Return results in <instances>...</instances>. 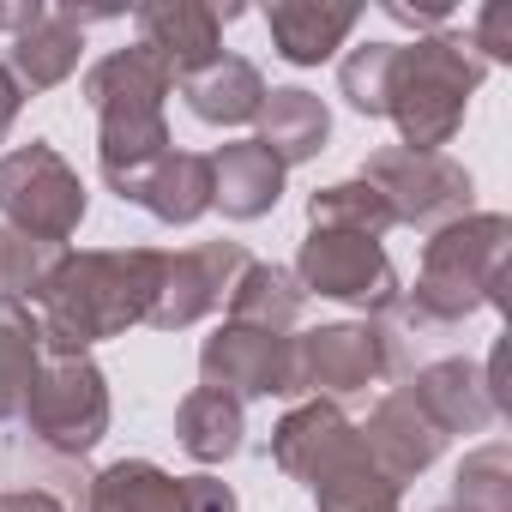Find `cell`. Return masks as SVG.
<instances>
[{
    "instance_id": "ffe728a7",
    "label": "cell",
    "mask_w": 512,
    "mask_h": 512,
    "mask_svg": "<svg viewBox=\"0 0 512 512\" xmlns=\"http://www.w3.org/2000/svg\"><path fill=\"white\" fill-rule=\"evenodd\" d=\"M133 205H145L157 223H193L211 211V157L199 151H163L127 193Z\"/></svg>"
},
{
    "instance_id": "44dd1931",
    "label": "cell",
    "mask_w": 512,
    "mask_h": 512,
    "mask_svg": "<svg viewBox=\"0 0 512 512\" xmlns=\"http://www.w3.org/2000/svg\"><path fill=\"white\" fill-rule=\"evenodd\" d=\"M85 55V25L73 13H43L7 55V73L19 79V91H55L79 73Z\"/></svg>"
},
{
    "instance_id": "ba28073f",
    "label": "cell",
    "mask_w": 512,
    "mask_h": 512,
    "mask_svg": "<svg viewBox=\"0 0 512 512\" xmlns=\"http://www.w3.org/2000/svg\"><path fill=\"white\" fill-rule=\"evenodd\" d=\"M302 296H326V302H350L368 314H392L398 308V272L386 260V247L374 235H350V229H308L296 272Z\"/></svg>"
},
{
    "instance_id": "ac0fdd59",
    "label": "cell",
    "mask_w": 512,
    "mask_h": 512,
    "mask_svg": "<svg viewBox=\"0 0 512 512\" xmlns=\"http://www.w3.org/2000/svg\"><path fill=\"white\" fill-rule=\"evenodd\" d=\"M350 440H356L350 416H344L332 398H308V404H296V410L272 428V458H278V470H290L296 482H314Z\"/></svg>"
},
{
    "instance_id": "d6a6232c",
    "label": "cell",
    "mask_w": 512,
    "mask_h": 512,
    "mask_svg": "<svg viewBox=\"0 0 512 512\" xmlns=\"http://www.w3.org/2000/svg\"><path fill=\"white\" fill-rule=\"evenodd\" d=\"M19 109H25V91H19V79L0 67V139L13 133V121H19Z\"/></svg>"
},
{
    "instance_id": "d4e9b609",
    "label": "cell",
    "mask_w": 512,
    "mask_h": 512,
    "mask_svg": "<svg viewBox=\"0 0 512 512\" xmlns=\"http://www.w3.org/2000/svg\"><path fill=\"white\" fill-rule=\"evenodd\" d=\"M241 434H247V416L229 392H211V386H193L175 410V440L199 458V464H223L241 452Z\"/></svg>"
},
{
    "instance_id": "4316f807",
    "label": "cell",
    "mask_w": 512,
    "mask_h": 512,
    "mask_svg": "<svg viewBox=\"0 0 512 512\" xmlns=\"http://www.w3.org/2000/svg\"><path fill=\"white\" fill-rule=\"evenodd\" d=\"M308 229H350V235H386L392 229V211L386 199L356 175V181H338V187H320L308 199Z\"/></svg>"
},
{
    "instance_id": "f546056e",
    "label": "cell",
    "mask_w": 512,
    "mask_h": 512,
    "mask_svg": "<svg viewBox=\"0 0 512 512\" xmlns=\"http://www.w3.org/2000/svg\"><path fill=\"white\" fill-rule=\"evenodd\" d=\"M392 61H398V43H362V49L344 55V67H338V91L350 97L356 115H386Z\"/></svg>"
},
{
    "instance_id": "7c38bea8",
    "label": "cell",
    "mask_w": 512,
    "mask_h": 512,
    "mask_svg": "<svg viewBox=\"0 0 512 512\" xmlns=\"http://www.w3.org/2000/svg\"><path fill=\"white\" fill-rule=\"evenodd\" d=\"M85 512H235V494L217 476H169L145 458H121L91 476Z\"/></svg>"
},
{
    "instance_id": "e0dca14e",
    "label": "cell",
    "mask_w": 512,
    "mask_h": 512,
    "mask_svg": "<svg viewBox=\"0 0 512 512\" xmlns=\"http://www.w3.org/2000/svg\"><path fill=\"white\" fill-rule=\"evenodd\" d=\"M356 25H362V7H332V0H278V7H266V31L290 67L332 61Z\"/></svg>"
},
{
    "instance_id": "1f68e13d",
    "label": "cell",
    "mask_w": 512,
    "mask_h": 512,
    "mask_svg": "<svg viewBox=\"0 0 512 512\" xmlns=\"http://www.w3.org/2000/svg\"><path fill=\"white\" fill-rule=\"evenodd\" d=\"M0 512H67L49 488H7L0 494Z\"/></svg>"
},
{
    "instance_id": "603a6c76",
    "label": "cell",
    "mask_w": 512,
    "mask_h": 512,
    "mask_svg": "<svg viewBox=\"0 0 512 512\" xmlns=\"http://www.w3.org/2000/svg\"><path fill=\"white\" fill-rule=\"evenodd\" d=\"M302 284L284 272V266H260V260H247V272L235 278V290H229V320L235 326H253V332H296V320H302Z\"/></svg>"
},
{
    "instance_id": "30bf717a",
    "label": "cell",
    "mask_w": 512,
    "mask_h": 512,
    "mask_svg": "<svg viewBox=\"0 0 512 512\" xmlns=\"http://www.w3.org/2000/svg\"><path fill=\"white\" fill-rule=\"evenodd\" d=\"M241 272H247V247H241V241H199V247L163 253V266H157V296H151L145 326L181 332V326L217 314V308L229 302V290H235Z\"/></svg>"
},
{
    "instance_id": "d590c367",
    "label": "cell",
    "mask_w": 512,
    "mask_h": 512,
    "mask_svg": "<svg viewBox=\"0 0 512 512\" xmlns=\"http://www.w3.org/2000/svg\"><path fill=\"white\" fill-rule=\"evenodd\" d=\"M440 512H464V506H440Z\"/></svg>"
},
{
    "instance_id": "484cf974",
    "label": "cell",
    "mask_w": 512,
    "mask_h": 512,
    "mask_svg": "<svg viewBox=\"0 0 512 512\" xmlns=\"http://www.w3.org/2000/svg\"><path fill=\"white\" fill-rule=\"evenodd\" d=\"M43 368V326L25 302H0V398L13 410L25 404L31 380Z\"/></svg>"
},
{
    "instance_id": "7a4b0ae2",
    "label": "cell",
    "mask_w": 512,
    "mask_h": 512,
    "mask_svg": "<svg viewBox=\"0 0 512 512\" xmlns=\"http://www.w3.org/2000/svg\"><path fill=\"white\" fill-rule=\"evenodd\" d=\"M506 241H512V223L500 211H470V217L434 229L422 247L416 290L398 296L404 326L446 332V326H464L476 308H494L500 278H506Z\"/></svg>"
},
{
    "instance_id": "5bb4252c",
    "label": "cell",
    "mask_w": 512,
    "mask_h": 512,
    "mask_svg": "<svg viewBox=\"0 0 512 512\" xmlns=\"http://www.w3.org/2000/svg\"><path fill=\"white\" fill-rule=\"evenodd\" d=\"M235 19V7H199V0H157V7H139V43L175 73V85L187 73H199L205 61L223 55V25Z\"/></svg>"
},
{
    "instance_id": "8fae6325",
    "label": "cell",
    "mask_w": 512,
    "mask_h": 512,
    "mask_svg": "<svg viewBox=\"0 0 512 512\" xmlns=\"http://www.w3.org/2000/svg\"><path fill=\"white\" fill-rule=\"evenodd\" d=\"M199 374L211 392L241 398H302L296 386V338L284 332H253V326H223L199 350Z\"/></svg>"
},
{
    "instance_id": "277c9868",
    "label": "cell",
    "mask_w": 512,
    "mask_h": 512,
    "mask_svg": "<svg viewBox=\"0 0 512 512\" xmlns=\"http://www.w3.org/2000/svg\"><path fill=\"white\" fill-rule=\"evenodd\" d=\"M482 61L470 55L464 37H416L398 43L392 85H386V115L404 133V151H440L458 127L464 109L482 85Z\"/></svg>"
},
{
    "instance_id": "f1b7e54d",
    "label": "cell",
    "mask_w": 512,
    "mask_h": 512,
    "mask_svg": "<svg viewBox=\"0 0 512 512\" xmlns=\"http://www.w3.org/2000/svg\"><path fill=\"white\" fill-rule=\"evenodd\" d=\"M67 247H49V241H31L19 229H0V302H37V290L49 284V272L61 266Z\"/></svg>"
},
{
    "instance_id": "8992f818",
    "label": "cell",
    "mask_w": 512,
    "mask_h": 512,
    "mask_svg": "<svg viewBox=\"0 0 512 512\" xmlns=\"http://www.w3.org/2000/svg\"><path fill=\"white\" fill-rule=\"evenodd\" d=\"M0 217L7 229L67 247V235L85 223V181L67 169V157L43 139L0 157Z\"/></svg>"
},
{
    "instance_id": "d6986e66",
    "label": "cell",
    "mask_w": 512,
    "mask_h": 512,
    "mask_svg": "<svg viewBox=\"0 0 512 512\" xmlns=\"http://www.w3.org/2000/svg\"><path fill=\"white\" fill-rule=\"evenodd\" d=\"M181 97H187V115L193 121H205V127H241V121L260 115L266 79H260V67L241 61V55H217L199 73L181 79Z\"/></svg>"
},
{
    "instance_id": "7402d4cb",
    "label": "cell",
    "mask_w": 512,
    "mask_h": 512,
    "mask_svg": "<svg viewBox=\"0 0 512 512\" xmlns=\"http://www.w3.org/2000/svg\"><path fill=\"white\" fill-rule=\"evenodd\" d=\"M260 145L290 169V163H308V157H320V145H326V133H332V109L314 97V91H302V85H284V91H266V103H260Z\"/></svg>"
},
{
    "instance_id": "5b68a950",
    "label": "cell",
    "mask_w": 512,
    "mask_h": 512,
    "mask_svg": "<svg viewBox=\"0 0 512 512\" xmlns=\"http://www.w3.org/2000/svg\"><path fill=\"white\" fill-rule=\"evenodd\" d=\"M25 434L55 458H85L109 434V386L91 356H43L25 404Z\"/></svg>"
},
{
    "instance_id": "3957f363",
    "label": "cell",
    "mask_w": 512,
    "mask_h": 512,
    "mask_svg": "<svg viewBox=\"0 0 512 512\" xmlns=\"http://www.w3.org/2000/svg\"><path fill=\"white\" fill-rule=\"evenodd\" d=\"M175 91V73L145 49H115L103 55L91 73H85V97L103 121V145H97V163H103V181L127 199L133 181L169 151V127H163V97Z\"/></svg>"
},
{
    "instance_id": "4fadbf2b",
    "label": "cell",
    "mask_w": 512,
    "mask_h": 512,
    "mask_svg": "<svg viewBox=\"0 0 512 512\" xmlns=\"http://www.w3.org/2000/svg\"><path fill=\"white\" fill-rule=\"evenodd\" d=\"M398 392L422 410V422H428L440 440H452V434H482V428L500 416V404H494L482 368L464 362V356H446V362L416 368Z\"/></svg>"
},
{
    "instance_id": "6da1fadb",
    "label": "cell",
    "mask_w": 512,
    "mask_h": 512,
    "mask_svg": "<svg viewBox=\"0 0 512 512\" xmlns=\"http://www.w3.org/2000/svg\"><path fill=\"white\" fill-rule=\"evenodd\" d=\"M157 247H97V253H61V266L37 290V326L43 356H85L103 338H121L127 326H145L157 296Z\"/></svg>"
},
{
    "instance_id": "52a82bcc",
    "label": "cell",
    "mask_w": 512,
    "mask_h": 512,
    "mask_svg": "<svg viewBox=\"0 0 512 512\" xmlns=\"http://www.w3.org/2000/svg\"><path fill=\"white\" fill-rule=\"evenodd\" d=\"M362 181L386 199L392 223H410V229H446L458 217H470V169L452 163L446 151H404V145H386L362 163Z\"/></svg>"
},
{
    "instance_id": "836d02e7",
    "label": "cell",
    "mask_w": 512,
    "mask_h": 512,
    "mask_svg": "<svg viewBox=\"0 0 512 512\" xmlns=\"http://www.w3.org/2000/svg\"><path fill=\"white\" fill-rule=\"evenodd\" d=\"M49 7H37V0H19V7H0V31H13V37H25L37 19H43Z\"/></svg>"
},
{
    "instance_id": "4dcf8cb0",
    "label": "cell",
    "mask_w": 512,
    "mask_h": 512,
    "mask_svg": "<svg viewBox=\"0 0 512 512\" xmlns=\"http://www.w3.org/2000/svg\"><path fill=\"white\" fill-rule=\"evenodd\" d=\"M470 55L488 67V61H512V7L506 0H494V7H482L476 13V25H470Z\"/></svg>"
},
{
    "instance_id": "cb8c5ba5",
    "label": "cell",
    "mask_w": 512,
    "mask_h": 512,
    "mask_svg": "<svg viewBox=\"0 0 512 512\" xmlns=\"http://www.w3.org/2000/svg\"><path fill=\"white\" fill-rule=\"evenodd\" d=\"M314 500H320V512H398V482H386L380 476V464L362 452V440H350L314 482Z\"/></svg>"
},
{
    "instance_id": "2e32d148",
    "label": "cell",
    "mask_w": 512,
    "mask_h": 512,
    "mask_svg": "<svg viewBox=\"0 0 512 512\" xmlns=\"http://www.w3.org/2000/svg\"><path fill=\"white\" fill-rule=\"evenodd\" d=\"M284 199V163L260 139H235L211 151V205L235 223L266 217Z\"/></svg>"
},
{
    "instance_id": "9a60e30c",
    "label": "cell",
    "mask_w": 512,
    "mask_h": 512,
    "mask_svg": "<svg viewBox=\"0 0 512 512\" xmlns=\"http://www.w3.org/2000/svg\"><path fill=\"white\" fill-rule=\"evenodd\" d=\"M356 440H362V452L380 464V476L398 482V488L416 482V476L440 458V446H446V440L422 422V410H416L404 392H386V398L374 404V416L356 428Z\"/></svg>"
},
{
    "instance_id": "83f0119b",
    "label": "cell",
    "mask_w": 512,
    "mask_h": 512,
    "mask_svg": "<svg viewBox=\"0 0 512 512\" xmlns=\"http://www.w3.org/2000/svg\"><path fill=\"white\" fill-rule=\"evenodd\" d=\"M452 506H464V512H512V452H506V440H488V446L464 452L458 482H452Z\"/></svg>"
},
{
    "instance_id": "e575fe53",
    "label": "cell",
    "mask_w": 512,
    "mask_h": 512,
    "mask_svg": "<svg viewBox=\"0 0 512 512\" xmlns=\"http://www.w3.org/2000/svg\"><path fill=\"white\" fill-rule=\"evenodd\" d=\"M13 416H19V410H13V404H7V398H0V422H13Z\"/></svg>"
},
{
    "instance_id": "9c48e42d",
    "label": "cell",
    "mask_w": 512,
    "mask_h": 512,
    "mask_svg": "<svg viewBox=\"0 0 512 512\" xmlns=\"http://www.w3.org/2000/svg\"><path fill=\"white\" fill-rule=\"evenodd\" d=\"M398 374V338L374 320H338L296 338V386L314 398H350Z\"/></svg>"
}]
</instances>
